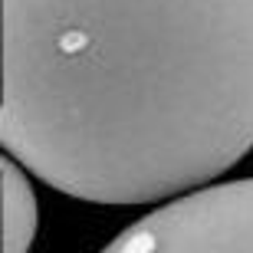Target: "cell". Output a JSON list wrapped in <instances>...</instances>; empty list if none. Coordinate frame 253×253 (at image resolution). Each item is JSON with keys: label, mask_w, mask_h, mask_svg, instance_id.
I'll list each match as a JSON object with an SVG mask.
<instances>
[{"label": "cell", "mask_w": 253, "mask_h": 253, "mask_svg": "<svg viewBox=\"0 0 253 253\" xmlns=\"http://www.w3.org/2000/svg\"><path fill=\"white\" fill-rule=\"evenodd\" d=\"M0 145L89 204L220 181L253 151V0H3Z\"/></svg>", "instance_id": "cell-1"}, {"label": "cell", "mask_w": 253, "mask_h": 253, "mask_svg": "<svg viewBox=\"0 0 253 253\" xmlns=\"http://www.w3.org/2000/svg\"><path fill=\"white\" fill-rule=\"evenodd\" d=\"M99 253H253V178L214 181L171 197Z\"/></svg>", "instance_id": "cell-2"}, {"label": "cell", "mask_w": 253, "mask_h": 253, "mask_svg": "<svg viewBox=\"0 0 253 253\" xmlns=\"http://www.w3.org/2000/svg\"><path fill=\"white\" fill-rule=\"evenodd\" d=\"M3 174V253H30L40 230V201L30 171L17 158L0 161Z\"/></svg>", "instance_id": "cell-3"}]
</instances>
